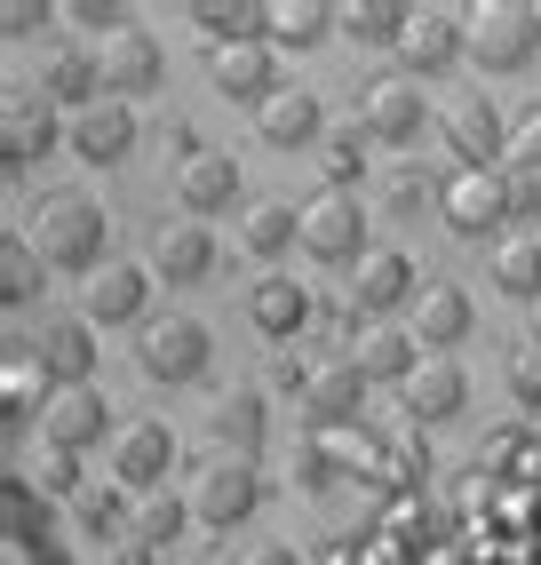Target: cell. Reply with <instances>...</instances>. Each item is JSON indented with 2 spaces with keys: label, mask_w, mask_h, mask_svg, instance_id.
<instances>
[{
  "label": "cell",
  "mask_w": 541,
  "mask_h": 565,
  "mask_svg": "<svg viewBox=\"0 0 541 565\" xmlns=\"http://www.w3.org/2000/svg\"><path fill=\"white\" fill-rule=\"evenodd\" d=\"M208 81L231 96V104H270V96H279L287 81H279V49H270V41H247V49H215L208 56Z\"/></svg>",
  "instance_id": "cell-15"
},
{
  "label": "cell",
  "mask_w": 541,
  "mask_h": 565,
  "mask_svg": "<svg viewBox=\"0 0 541 565\" xmlns=\"http://www.w3.org/2000/svg\"><path fill=\"white\" fill-rule=\"evenodd\" d=\"M327 32H342V9H327V0H279L270 9V49H319Z\"/></svg>",
  "instance_id": "cell-30"
},
{
  "label": "cell",
  "mask_w": 541,
  "mask_h": 565,
  "mask_svg": "<svg viewBox=\"0 0 541 565\" xmlns=\"http://www.w3.org/2000/svg\"><path fill=\"white\" fill-rule=\"evenodd\" d=\"M151 311V271L144 263H104V271L88 279V327H136Z\"/></svg>",
  "instance_id": "cell-19"
},
{
  "label": "cell",
  "mask_w": 541,
  "mask_h": 565,
  "mask_svg": "<svg viewBox=\"0 0 541 565\" xmlns=\"http://www.w3.org/2000/svg\"><path fill=\"white\" fill-rule=\"evenodd\" d=\"M208 430H215V455H263V430H270V414H263V391H223L208 406Z\"/></svg>",
  "instance_id": "cell-27"
},
{
  "label": "cell",
  "mask_w": 541,
  "mask_h": 565,
  "mask_svg": "<svg viewBox=\"0 0 541 565\" xmlns=\"http://www.w3.org/2000/svg\"><path fill=\"white\" fill-rule=\"evenodd\" d=\"M24 486H41V502L49 494H64V502H81L88 486H81V455H64V446H41V455H32V470H17Z\"/></svg>",
  "instance_id": "cell-37"
},
{
  "label": "cell",
  "mask_w": 541,
  "mask_h": 565,
  "mask_svg": "<svg viewBox=\"0 0 541 565\" xmlns=\"http://www.w3.org/2000/svg\"><path fill=\"white\" fill-rule=\"evenodd\" d=\"M41 96L64 104L72 120H81L88 104H104V72H96V56H81V49H49V56H41Z\"/></svg>",
  "instance_id": "cell-28"
},
{
  "label": "cell",
  "mask_w": 541,
  "mask_h": 565,
  "mask_svg": "<svg viewBox=\"0 0 541 565\" xmlns=\"http://www.w3.org/2000/svg\"><path fill=\"white\" fill-rule=\"evenodd\" d=\"M342 359H351L359 374H367V383H414V374H422V359H431V351H422L414 343V327H391V319H374V327H351V351H342Z\"/></svg>",
  "instance_id": "cell-13"
},
{
  "label": "cell",
  "mask_w": 541,
  "mask_h": 565,
  "mask_svg": "<svg viewBox=\"0 0 541 565\" xmlns=\"http://www.w3.org/2000/svg\"><path fill=\"white\" fill-rule=\"evenodd\" d=\"M327 565H359V550H335V557H327Z\"/></svg>",
  "instance_id": "cell-48"
},
{
  "label": "cell",
  "mask_w": 541,
  "mask_h": 565,
  "mask_svg": "<svg viewBox=\"0 0 541 565\" xmlns=\"http://www.w3.org/2000/svg\"><path fill=\"white\" fill-rule=\"evenodd\" d=\"M72 525H81L96 550H104V542H120V534H136V518H128V502L112 494V486H88V494L72 502Z\"/></svg>",
  "instance_id": "cell-34"
},
{
  "label": "cell",
  "mask_w": 541,
  "mask_h": 565,
  "mask_svg": "<svg viewBox=\"0 0 541 565\" xmlns=\"http://www.w3.org/2000/svg\"><path fill=\"white\" fill-rule=\"evenodd\" d=\"M136 359H144V374L151 383H200L208 374V327L200 319H151L144 327V343H136Z\"/></svg>",
  "instance_id": "cell-11"
},
{
  "label": "cell",
  "mask_w": 541,
  "mask_h": 565,
  "mask_svg": "<svg viewBox=\"0 0 541 565\" xmlns=\"http://www.w3.org/2000/svg\"><path fill=\"white\" fill-rule=\"evenodd\" d=\"M32 24H49V9H32V0H9V9H0V32H9V41H24Z\"/></svg>",
  "instance_id": "cell-44"
},
{
  "label": "cell",
  "mask_w": 541,
  "mask_h": 565,
  "mask_svg": "<svg viewBox=\"0 0 541 565\" xmlns=\"http://www.w3.org/2000/svg\"><path fill=\"white\" fill-rule=\"evenodd\" d=\"M183 518H191V502H176V494H144V510H136V542H144V550H168V542L183 534Z\"/></svg>",
  "instance_id": "cell-38"
},
{
  "label": "cell",
  "mask_w": 541,
  "mask_h": 565,
  "mask_svg": "<svg viewBox=\"0 0 541 565\" xmlns=\"http://www.w3.org/2000/svg\"><path fill=\"white\" fill-rule=\"evenodd\" d=\"M462 32H470L478 72H526L541 56V9L533 0H486V9L462 17Z\"/></svg>",
  "instance_id": "cell-2"
},
{
  "label": "cell",
  "mask_w": 541,
  "mask_h": 565,
  "mask_svg": "<svg viewBox=\"0 0 541 565\" xmlns=\"http://www.w3.org/2000/svg\"><path fill=\"white\" fill-rule=\"evenodd\" d=\"M104 438H120V430H112V406H104L96 383H81V391H49V398H41V446L88 455V446H104Z\"/></svg>",
  "instance_id": "cell-10"
},
{
  "label": "cell",
  "mask_w": 541,
  "mask_h": 565,
  "mask_svg": "<svg viewBox=\"0 0 541 565\" xmlns=\"http://www.w3.org/2000/svg\"><path fill=\"white\" fill-rule=\"evenodd\" d=\"M183 565H200V557H183Z\"/></svg>",
  "instance_id": "cell-50"
},
{
  "label": "cell",
  "mask_w": 541,
  "mask_h": 565,
  "mask_svg": "<svg viewBox=\"0 0 541 565\" xmlns=\"http://www.w3.org/2000/svg\"><path fill=\"white\" fill-rule=\"evenodd\" d=\"M438 207H446L454 239H494L501 223H510V175L501 168H454L438 183Z\"/></svg>",
  "instance_id": "cell-3"
},
{
  "label": "cell",
  "mask_w": 541,
  "mask_h": 565,
  "mask_svg": "<svg viewBox=\"0 0 541 565\" xmlns=\"http://www.w3.org/2000/svg\"><path fill=\"white\" fill-rule=\"evenodd\" d=\"M431 287L414 271V255H399V247H374L359 271H351V319H391V311H414V295Z\"/></svg>",
  "instance_id": "cell-7"
},
{
  "label": "cell",
  "mask_w": 541,
  "mask_h": 565,
  "mask_svg": "<svg viewBox=\"0 0 541 565\" xmlns=\"http://www.w3.org/2000/svg\"><path fill=\"white\" fill-rule=\"evenodd\" d=\"M494 287L510 295V303H541V239H501L494 247Z\"/></svg>",
  "instance_id": "cell-32"
},
{
  "label": "cell",
  "mask_w": 541,
  "mask_h": 565,
  "mask_svg": "<svg viewBox=\"0 0 541 565\" xmlns=\"http://www.w3.org/2000/svg\"><path fill=\"white\" fill-rule=\"evenodd\" d=\"M168 470H176V430L168 423H128L112 438V486L120 494H168Z\"/></svg>",
  "instance_id": "cell-9"
},
{
  "label": "cell",
  "mask_w": 541,
  "mask_h": 565,
  "mask_svg": "<svg viewBox=\"0 0 541 565\" xmlns=\"http://www.w3.org/2000/svg\"><path fill=\"white\" fill-rule=\"evenodd\" d=\"M454 56H470V32H462V17H454V9H414L406 32H399L406 81H431V72H446Z\"/></svg>",
  "instance_id": "cell-14"
},
{
  "label": "cell",
  "mask_w": 541,
  "mask_h": 565,
  "mask_svg": "<svg viewBox=\"0 0 541 565\" xmlns=\"http://www.w3.org/2000/svg\"><path fill=\"white\" fill-rule=\"evenodd\" d=\"M462 398H470V374H462L454 359H422V374L406 383V414H414V430H431V423H454Z\"/></svg>",
  "instance_id": "cell-26"
},
{
  "label": "cell",
  "mask_w": 541,
  "mask_h": 565,
  "mask_svg": "<svg viewBox=\"0 0 541 565\" xmlns=\"http://www.w3.org/2000/svg\"><path fill=\"white\" fill-rule=\"evenodd\" d=\"M359 406H367V374H359L351 359H342V366H319L311 383H303V423H311L319 438H327V430H351Z\"/></svg>",
  "instance_id": "cell-18"
},
{
  "label": "cell",
  "mask_w": 541,
  "mask_h": 565,
  "mask_svg": "<svg viewBox=\"0 0 541 565\" xmlns=\"http://www.w3.org/2000/svg\"><path fill=\"white\" fill-rule=\"evenodd\" d=\"M414 9H399V0H359V9H342V32L367 49H399V32H406Z\"/></svg>",
  "instance_id": "cell-36"
},
{
  "label": "cell",
  "mask_w": 541,
  "mask_h": 565,
  "mask_svg": "<svg viewBox=\"0 0 541 565\" xmlns=\"http://www.w3.org/2000/svg\"><path fill=\"white\" fill-rule=\"evenodd\" d=\"M470 334V295H462L454 279H431L414 295V343L431 359H454V343Z\"/></svg>",
  "instance_id": "cell-22"
},
{
  "label": "cell",
  "mask_w": 541,
  "mask_h": 565,
  "mask_svg": "<svg viewBox=\"0 0 541 565\" xmlns=\"http://www.w3.org/2000/svg\"><path fill=\"white\" fill-rule=\"evenodd\" d=\"M446 143H454V168H510V136H501V111L486 96H462L454 104Z\"/></svg>",
  "instance_id": "cell-20"
},
{
  "label": "cell",
  "mask_w": 541,
  "mask_h": 565,
  "mask_svg": "<svg viewBox=\"0 0 541 565\" xmlns=\"http://www.w3.org/2000/svg\"><path fill=\"white\" fill-rule=\"evenodd\" d=\"M263 502V470L247 455H215L200 478H191V518L215 525V534H231V525H247Z\"/></svg>",
  "instance_id": "cell-4"
},
{
  "label": "cell",
  "mask_w": 541,
  "mask_h": 565,
  "mask_svg": "<svg viewBox=\"0 0 541 565\" xmlns=\"http://www.w3.org/2000/svg\"><path fill=\"white\" fill-rule=\"evenodd\" d=\"M533 343H541V303H533Z\"/></svg>",
  "instance_id": "cell-49"
},
{
  "label": "cell",
  "mask_w": 541,
  "mask_h": 565,
  "mask_svg": "<svg viewBox=\"0 0 541 565\" xmlns=\"http://www.w3.org/2000/svg\"><path fill=\"white\" fill-rule=\"evenodd\" d=\"M518 168H533V175H541V111L526 120V136H518Z\"/></svg>",
  "instance_id": "cell-46"
},
{
  "label": "cell",
  "mask_w": 541,
  "mask_h": 565,
  "mask_svg": "<svg viewBox=\"0 0 541 565\" xmlns=\"http://www.w3.org/2000/svg\"><path fill=\"white\" fill-rule=\"evenodd\" d=\"M32 295H41V247L9 232V239H0V303H9V311H24Z\"/></svg>",
  "instance_id": "cell-35"
},
{
  "label": "cell",
  "mask_w": 541,
  "mask_h": 565,
  "mask_svg": "<svg viewBox=\"0 0 541 565\" xmlns=\"http://www.w3.org/2000/svg\"><path fill=\"white\" fill-rule=\"evenodd\" d=\"M247 319L270 334V343H295V334L311 327V287L287 279V271H263V279L247 287Z\"/></svg>",
  "instance_id": "cell-23"
},
{
  "label": "cell",
  "mask_w": 541,
  "mask_h": 565,
  "mask_svg": "<svg viewBox=\"0 0 541 565\" xmlns=\"http://www.w3.org/2000/svg\"><path fill=\"white\" fill-rule=\"evenodd\" d=\"M247 565H303V557H295V550H279V542H270V550H255Z\"/></svg>",
  "instance_id": "cell-47"
},
{
  "label": "cell",
  "mask_w": 541,
  "mask_h": 565,
  "mask_svg": "<svg viewBox=\"0 0 541 565\" xmlns=\"http://www.w3.org/2000/svg\"><path fill=\"white\" fill-rule=\"evenodd\" d=\"M255 128H263V143H279V152H319L327 143V111H319L311 88H279L255 111Z\"/></svg>",
  "instance_id": "cell-21"
},
{
  "label": "cell",
  "mask_w": 541,
  "mask_h": 565,
  "mask_svg": "<svg viewBox=\"0 0 541 565\" xmlns=\"http://www.w3.org/2000/svg\"><path fill=\"white\" fill-rule=\"evenodd\" d=\"M295 478L311 486V494H319V486L335 478V462H327V446H319V438H303V455H295Z\"/></svg>",
  "instance_id": "cell-42"
},
{
  "label": "cell",
  "mask_w": 541,
  "mask_h": 565,
  "mask_svg": "<svg viewBox=\"0 0 541 565\" xmlns=\"http://www.w3.org/2000/svg\"><path fill=\"white\" fill-rule=\"evenodd\" d=\"M72 152H81L88 168H120L136 152V104H120V96L88 104L81 120H72Z\"/></svg>",
  "instance_id": "cell-17"
},
{
  "label": "cell",
  "mask_w": 541,
  "mask_h": 565,
  "mask_svg": "<svg viewBox=\"0 0 541 565\" xmlns=\"http://www.w3.org/2000/svg\"><path fill=\"white\" fill-rule=\"evenodd\" d=\"M215 271V232L200 215H176L151 232V279H168V287H191V279H208Z\"/></svg>",
  "instance_id": "cell-16"
},
{
  "label": "cell",
  "mask_w": 541,
  "mask_h": 565,
  "mask_svg": "<svg viewBox=\"0 0 541 565\" xmlns=\"http://www.w3.org/2000/svg\"><path fill=\"white\" fill-rule=\"evenodd\" d=\"M96 565H151V550L136 542V534H120V542H104V557Z\"/></svg>",
  "instance_id": "cell-45"
},
{
  "label": "cell",
  "mask_w": 541,
  "mask_h": 565,
  "mask_svg": "<svg viewBox=\"0 0 541 565\" xmlns=\"http://www.w3.org/2000/svg\"><path fill=\"white\" fill-rule=\"evenodd\" d=\"M501 175H510V223H533V215H541V175L518 168V160L501 168Z\"/></svg>",
  "instance_id": "cell-41"
},
{
  "label": "cell",
  "mask_w": 541,
  "mask_h": 565,
  "mask_svg": "<svg viewBox=\"0 0 541 565\" xmlns=\"http://www.w3.org/2000/svg\"><path fill=\"white\" fill-rule=\"evenodd\" d=\"M104 239H112V223H104V207L96 200H81V192H56V200H41V223H32V247H41V263L49 271H104Z\"/></svg>",
  "instance_id": "cell-1"
},
{
  "label": "cell",
  "mask_w": 541,
  "mask_h": 565,
  "mask_svg": "<svg viewBox=\"0 0 541 565\" xmlns=\"http://www.w3.org/2000/svg\"><path fill=\"white\" fill-rule=\"evenodd\" d=\"M303 255L311 263H359L374 255L367 247V207H359V192H319L311 207H303Z\"/></svg>",
  "instance_id": "cell-5"
},
{
  "label": "cell",
  "mask_w": 541,
  "mask_h": 565,
  "mask_svg": "<svg viewBox=\"0 0 541 565\" xmlns=\"http://www.w3.org/2000/svg\"><path fill=\"white\" fill-rule=\"evenodd\" d=\"M200 32L215 49H247V41H270V9L263 0H200Z\"/></svg>",
  "instance_id": "cell-29"
},
{
  "label": "cell",
  "mask_w": 541,
  "mask_h": 565,
  "mask_svg": "<svg viewBox=\"0 0 541 565\" xmlns=\"http://www.w3.org/2000/svg\"><path fill=\"white\" fill-rule=\"evenodd\" d=\"M359 120L374 143H391V152H406V143H422V128H431V96H422V81H374L367 104H359Z\"/></svg>",
  "instance_id": "cell-12"
},
{
  "label": "cell",
  "mask_w": 541,
  "mask_h": 565,
  "mask_svg": "<svg viewBox=\"0 0 541 565\" xmlns=\"http://www.w3.org/2000/svg\"><path fill=\"white\" fill-rule=\"evenodd\" d=\"M367 152H374V136H367V120H351V128H327V143H319L327 192H351V183L367 175Z\"/></svg>",
  "instance_id": "cell-33"
},
{
  "label": "cell",
  "mask_w": 541,
  "mask_h": 565,
  "mask_svg": "<svg viewBox=\"0 0 541 565\" xmlns=\"http://www.w3.org/2000/svg\"><path fill=\"white\" fill-rule=\"evenodd\" d=\"M56 136H72V128H56V104L49 96H17L9 120H0V152H9V168H32V160L56 152Z\"/></svg>",
  "instance_id": "cell-25"
},
{
  "label": "cell",
  "mask_w": 541,
  "mask_h": 565,
  "mask_svg": "<svg viewBox=\"0 0 541 565\" xmlns=\"http://www.w3.org/2000/svg\"><path fill=\"white\" fill-rule=\"evenodd\" d=\"M9 534H17V550L49 534V502H32V486H24V478H9Z\"/></svg>",
  "instance_id": "cell-39"
},
{
  "label": "cell",
  "mask_w": 541,
  "mask_h": 565,
  "mask_svg": "<svg viewBox=\"0 0 541 565\" xmlns=\"http://www.w3.org/2000/svg\"><path fill=\"white\" fill-rule=\"evenodd\" d=\"M24 359L41 366L49 391H81V383H96V327L88 319H41V334H24Z\"/></svg>",
  "instance_id": "cell-6"
},
{
  "label": "cell",
  "mask_w": 541,
  "mask_h": 565,
  "mask_svg": "<svg viewBox=\"0 0 541 565\" xmlns=\"http://www.w3.org/2000/svg\"><path fill=\"white\" fill-rule=\"evenodd\" d=\"M510 391H518V406H541V343L533 334L510 351Z\"/></svg>",
  "instance_id": "cell-40"
},
{
  "label": "cell",
  "mask_w": 541,
  "mask_h": 565,
  "mask_svg": "<svg viewBox=\"0 0 541 565\" xmlns=\"http://www.w3.org/2000/svg\"><path fill=\"white\" fill-rule=\"evenodd\" d=\"M176 200H183V215H223L231 200H240V160L231 152H183Z\"/></svg>",
  "instance_id": "cell-24"
},
{
  "label": "cell",
  "mask_w": 541,
  "mask_h": 565,
  "mask_svg": "<svg viewBox=\"0 0 541 565\" xmlns=\"http://www.w3.org/2000/svg\"><path fill=\"white\" fill-rule=\"evenodd\" d=\"M240 239H247V255L279 263V255L303 239V207H287V200H255V207H247V223H240Z\"/></svg>",
  "instance_id": "cell-31"
},
{
  "label": "cell",
  "mask_w": 541,
  "mask_h": 565,
  "mask_svg": "<svg viewBox=\"0 0 541 565\" xmlns=\"http://www.w3.org/2000/svg\"><path fill=\"white\" fill-rule=\"evenodd\" d=\"M96 72H104V96L136 104V96H151V88L168 81V56H160V41H151L144 24H120V32H104Z\"/></svg>",
  "instance_id": "cell-8"
},
{
  "label": "cell",
  "mask_w": 541,
  "mask_h": 565,
  "mask_svg": "<svg viewBox=\"0 0 541 565\" xmlns=\"http://www.w3.org/2000/svg\"><path fill=\"white\" fill-rule=\"evenodd\" d=\"M64 17H72V24H112V32L128 24V9H112V0H72Z\"/></svg>",
  "instance_id": "cell-43"
}]
</instances>
